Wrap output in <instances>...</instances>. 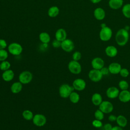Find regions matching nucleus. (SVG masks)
Masks as SVG:
<instances>
[{"label":"nucleus","mask_w":130,"mask_h":130,"mask_svg":"<svg viewBox=\"0 0 130 130\" xmlns=\"http://www.w3.org/2000/svg\"><path fill=\"white\" fill-rule=\"evenodd\" d=\"M129 39V34L128 31L125 28L119 29L115 35V40L116 43L120 46L125 45Z\"/></svg>","instance_id":"nucleus-1"},{"label":"nucleus","mask_w":130,"mask_h":130,"mask_svg":"<svg viewBox=\"0 0 130 130\" xmlns=\"http://www.w3.org/2000/svg\"><path fill=\"white\" fill-rule=\"evenodd\" d=\"M90 1L93 4H96L100 2L102 0H90Z\"/></svg>","instance_id":"nucleus-42"},{"label":"nucleus","mask_w":130,"mask_h":130,"mask_svg":"<svg viewBox=\"0 0 130 130\" xmlns=\"http://www.w3.org/2000/svg\"><path fill=\"white\" fill-rule=\"evenodd\" d=\"M0 29H1V26H0Z\"/></svg>","instance_id":"nucleus-43"},{"label":"nucleus","mask_w":130,"mask_h":130,"mask_svg":"<svg viewBox=\"0 0 130 130\" xmlns=\"http://www.w3.org/2000/svg\"><path fill=\"white\" fill-rule=\"evenodd\" d=\"M100 71H101V72L102 73V74L103 76L108 75L110 73L109 70V69H108V67H103L100 70Z\"/></svg>","instance_id":"nucleus-38"},{"label":"nucleus","mask_w":130,"mask_h":130,"mask_svg":"<svg viewBox=\"0 0 130 130\" xmlns=\"http://www.w3.org/2000/svg\"><path fill=\"white\" fill-rule=\"evenodd\" d=\"M103 75L100 70L93 69L88 73L89 79L94 82H98L101 81L103 78Z\"/></svg>","instance_id":"nucleus-7"},{"label":"nucleus","mask_w":130,"mask_h":130,"mask_svg":"<svg viewBox=\"0 0 130 130\" xmlns=\"http://www.w3.org/2000/svg\"><path fill=\"white\" fill-rule=\"evenodd\" d=\"M2 78L6 82H10L14 78V73L13 70L9 69L4 71L2 74Z\"/></svg>","instance_id":"nucleus-17"},{"label":"nucleus","mask_w":130,"mask_h":130,"mask_svg":"<svg viewBox=\"0 0 130 130\" xmlns=\"http://www.w3.org/2000/svg\"><path fill=\"white\" fill-rule=\"evenodd\" d=\"M92 125L93 127L95 128H101L103 126V123L102 120L94 119L92 121Z\"/></svg>","instance_id":"nucleus-33"},{"label":"nucleus","mask_w":130,"mask_h":130,"mask_svg":"<svg viewBox=\"0 0 130 130\" xmlns=\"http://www.w3.org/2000/svg\"><path fill=\"white\" fill-rule=\"evenodd\" d=\"M70 101L73 104H76L79 102L80 100V95L79 94L75 91H73L69 96Z\"/></svg>","instance_id":"nucleus-26"},{"label":"nucleus","mask_w":130,"mask_h":130,"mask_svg":"<svg viewBox=\"0 0 130 130\" xmlns=\"http://www.w3.org/2000/svg\"><path fill=\"white\" fill-rule=\"evenodd\" d=\"M8 57V53L5 49H0V61L6 60Z\"/></svg>","instance_id":"nucleus-32"},{"label":"nucleus","mask_w":130,"mask_h":130,"mask_svg":"<svg viewBox=\"0 0 130 130\" xmlns=\"http://www.w3.org/2000/svg\"><path fill=\"white\" fill-rule=\"evenodd\" d=\"M7 47V43L4 39H0V49H5Z\"/></svg>","instance_id":"nucleus-37"},{"label":"nucleus","mask_w":130,"mask_h":130,"mask_svg":"<svg viewBox=\"0 0 130 130\" xmlns=\"http://www.w3.org/2000/svg\"><path fill=\"white\" fill-rule=\"evenodd\" d=\"M119 101L122 103H127L130 101V91L127 90H121L118 95Z\"/></svg>","instance_id":"nucleus-15"},{"label":"nucleus","mask_w":130,"mask_h":130,"mask_svg":"<svg viewBox=\"0 0 130 130\" xmlns=\"http://www.w3.org/2000/svg\"><path fill=\"white\" fill-rule=\"evenodd\" d=\"M94 17L98 20H102L105 17L106 13L104 10L102 8H96L93 12Z\"/></svg>","instance_id":"nucleus-19"},{"label":"nucleus","mask_w":130,"mask_h":130,"mask_svg":"<svg viewBox=\"0 0 130 130\" xmlns=\"http://www.w3.org/2000/svg\"><path fill=\"white\" fill-rule=\"evenodd\" d=\"M120 91L117 87L115 86H111L107 88L106 90V95L107 97L111 99L117 98L119 95Z\"/></svg>","instance_id":"nucleus-12"},{"label":"nucleus","mask_w":130,"mask_h":130,"mask_svg":"<svg viewBox=\"0 0 130 130\" xmlns=\"http://www.w3.org/2000/svg\"><path fill=\"white\" fill-rule=\"evenodd\" d=\"M67 34L66 31L65 30V29L62 28L58 29L55 34V39L60 42H62L66 40L67 39Z\"/></svg>","instance_id":"nucleus-16"},{"label":"nucleus","mask_w":130,"mask_h":130,"mask_svg":"<svg viewBox=\"0 0 130 130\" xmlns=\"http://www.w3.org/2000/svg\"><path fill=\"white\" fill-rule=\"evenodd\" d=\"M118 86L121 90H127L129 87L128 82L125 80H120L118 83Z\"/></svg>","instance_id":"nucleus-30"},{"label":"nucleus","mask_w":130,"mask_h":130,"mask_svg":"<svg viewBox=\"0 0 130 130\" xmlns=\"http://www.w3.org/2000/svg\"><path fill=\"white\" fill-rule=\"evenodd\" d=\"M111 130H123L122 127L119 126H113Z\"/></svg>","instance_id":"nucleus-41"},{"label":"nucleus","mask_w":130,"mask_h":130,"mask_svg":"<svg viewBox=\"0 0 130 130\" xmlns=\"http://www.w3.org/2000/svg\"><path fill=\"white\" fill-rule=\"evenodd\" d=\"M68 69L69 71L73 74H79L81 72L82 67L80 63L78 61L72 60L68 64Z\"/></svg>","instance_id":"nucleus-6"},{"label":"nucleus","mask_w":130,"mask_h":130,"mask_svg":"<svg viewBox=\"0 0 130 130\" xmlns=\"http://www.w3.org/2000/svg\"><path fill=\"white\" fill-rule=\"evenodd\" d=\"M105 53L108 56L110 57H114L117 55L118 53V50L115 46L110 45L106 48Z\"/></svg>","instance_id":"nucleus-18"},{"label":"nucleus","mask_w":130,"mask_h":130,"mask_svg":"<svg viewBox=\"0 0 130 130\" xmlns=\"http://www.w3.org/2000/svg\"><path fill=\"white\" fill-rule=\"evenodd\" d=\"M94 115L95 118L98 120H102L104 118V113L99 109L95 111Z\"/></svg>","instance_id":"nucleus-31"},{"label":"nucleus","mask_w":130,"mask_h":130,"mask_svg":"<svg viewBox=\"0 0 130 130\" xmlns=\"http://www.w3.org/2000/svg\"><path fill=\"white\" fill-rule=\"evenodd\" d=\"M108 68L109 69L110 73L114 75L119 74V72L122 68L120 64L115 62L111 63Z\"/></svg>","instance_id":"nucleus-14"},{"label":"nucleus","mask_w":130,"mask_h":130,"mask_svg":"<svg viewBox=\"0 0 130 130\" xmlns=\"http://www.w3.org/2000/svg\"><path fill=\"white\" fill-rule=\"evenodd\" d=\"M74 88L73 86L68 84H63L59 87V94L62 98H69L70 94L74 91Z\"/></svg>","instance_id":"nucleus-2"},{"label":"nucleus","mask_w":130,"mask_h":130,"mask_svg":"<svg viewBox=\"0 0 130 130\" xmlns=\"http://www.w3.org/2000/svg\"><path fill=\"white\" fill-rule=\"evenodd\" d=\"M8 50L9 52L12 55L17 56L21 54L23 51V48L20 44L13 42L9 45Z\"/></svg>","instance_id":"nucleus-3"},{"label":"nucleus","mask_w":130,"mask_h":130,"mask_svg":"<svg viewBox=\"0 0 130 130\" xmlns=\"http://www.w3.org/2000/svg\"><path fill=\"white\" fill-rule=\"evenodd\" d=\"M117 119V116L114 114H111L108 116V120L111 122L116 121Z\"/></svg>","instance_id":"nucleus-40"},{"label":"nucleus","mask_w":130,"mask_h":130,"mask_svg":"<svg viewBox=\"0 0 130 130\" xmlns=\"http://www.w3.org/2000/svg\"><path fill=\"white\" fill-rule=\"evenodd\" d=\"M61 42L55 39L52 42V45L54 48H59L61 47Z\"/></svg>","instance_id":"nucleus-36"},{"label":"nucleus","mask_w":130,"mask_h":130,"mask_svg":"<svg viewBox=\"0 0 130 130\" xmlns=\"http://www.w3.org/2000/svg\"><path fill=\"white\" fill-rule=\"evenodd\" d=\"M129 91H130V90H129Z\"/></svg>","instance_id":"nucleus-44"},{"label":"nucleus","mask_w":130,"mask_h":130,"mask_svg":"<svg viewBox=\"0 0 130 130\" xmlns=\"http://www.w3.org/2000/svg\"><path fill=\"white\" fill-rule=\"evenodd\" d=\"M91 102L92 104L96 106H99L103 102V98L99 93H94L91 96Z\"/></svg>","instance_id":"nucleus-22"},{"label":"nucleus","mask_w":130,"mask_h":130,"mask_svg":"<svg viewBox=\"0 0 130 130\" xmlns=\"http://www.w3.org/2000/svg\"><path fill=\"white\" fill-rule=\"evenodd\" d=\"M32 122L37 126L41 127L45 125L47 122V118L45 115L42 114H37L34 116Z\"/></svg>","instance_id":"nucleus-8"},{"label":"nucleus","mask_w":130,"mask_h":130,"mask_svg":"<svg viewBox=\"0 0 130 130\" xmlns=\"http://www.w3.org/2000/svg\"><path fill=\"white\" fill-rule=\"evenodd\" d=\"M11 67V63L7 60H4L0 63V70L3 71L9 70Z\"/></svg>","instance_id":"nucleus-29"},{"label":"nucleus","mask_w":130,"mask_h":130,"mask_svg":"<svg viewBox=\"0 0 130 130\" xmlns=\"http://www.w3.org/2000/svg\"><path fill=\"white\" fill-rule=\"evenodd\" d=\"M40 41L44 44H47L51 40L50 35L46 32H41L39 36Z\"/></svg>","instance_id":"nucleus-23"},{"label":"nucleus","mask_w":130,"mask_h":130,"mask_svg":"<svg viewBox=\"0 0 130 130\" xmlns=\"http://www.w3.org/2000/svg\"><path fill=\"white\" fill-rule=\"evenodd\" d=\"M81 57H82L81 53L79 51H75V52H74L72 55L73 60L75 61H78L79 60H80V59L81 58Z\"/></svg>","instance_id":"nucleus-34"},{"label":"nucleus","mask_w":130,"mask_h":130,"mask_svg":"<svg viewBox=\"0 0 130 130\" xmlns=\"http://www.w3.org/2000/svg\"><path fill=\"white\" fill-rule=\"evenodd\" d=\"M11 91L12 93L14 94H17L21 91L22 89V84L19 82H15L13 83L11 87Z\"/></svg>","instance_id":"nucleus-21"},{"label":"nucleus","mask_w":130,"mask_h":130,"mask_svg":"<svg viewBox=\"0 0 130 130\" xmlns=\"http://www.w3.org/2000/svg\"><path fill=\"white\" fill-rule=\"evenodd\" d=\"M74 43L71 39H66L61 42V48L65 52H70L74 50Z\"/></svg>","instance_id":"nucleus-10"},{"label":"nucleus","mask_w":130,"mask_h":130,"mask_svg":"<svg viewBox=\"0 0 130 130\" xmlns=\"http://www.w3.org/2000/svg\"><path fill=\"white\" fill-rule=\"evenodd\" d=\"M22 115L23 118L28 121L32 120V118L34 116L33 113L30 110H25L24 111H23Z\"/></svg>","instance_id":"nucleus-27"},{"label":"nucleus","mask_w":130,"mask_h":130,"mask_svg":"<svg viewBox=\"0 0 130 130\" xmlns=\"http://www.w3.org/2000/svg\"><path fill=\"white\" fill-rule=\"evenodd\" d=\"M123 3V0H109V6L112 9L117 10L122 7Z\"/></svg>","instance_id":"nucleus-20"},{"label":"nucleus","mask_w":130,"mask_h":130,"mask_svg":"<svg viewBox=\"0 0 130 130\" xmlns=\"http://www.w3.org/2000/svg\"><path fill=\"white\" fill-rule=\"evenodd\" d=\"M72 86L76 90L82 91L85 88L86 84L85 80L83 79L77 78L74 80Z\"/></svg>","instance_id":"nucleus-11"},{"label":"nucleus","mask_w":130,"mask_h":130,"mask_svg":"<svg viewBox=\"0 0 130 130\" xmlns=\"http://www.w3.org/2000/svg\"><path fill=\"white\" fill-rule=\"evenodd\" d=\"M122 12L124 17L130 18V4H126L123 6L122 9Z\"/></svg>","instance_id":"nucleus-28"},{"label":"nucleus","mask_w":130,"mask_h":130,"mask_svg":"<svg viewBox=\"0 0 130 130\" xmlns=\"http://www.w3.org/2000/svg\"><path fill=\"white\" fill-rule=\"evenodd\" d=\"M59 13V9L57 6H52L48 10V15L51 18L56 17Z\"/></svg>","instance_id":"nucleus-25"},{"label":"nucleus","mask_w":130,"mask_h":130,"mask_svg":"<svg viewBox=\"0 0 130 130\" xmlns=\"http://www.w3.org/2000/svg\"><path fill=\"white\" fill-rule=\"evenodd\" d=\"M33 76L32 73L28 71H24L19 75V81L22 84L29 83L32 80Z\"/></svg>","instance_id":"nucleus-5"},{"label":"nucleus","mask_w":130,"mask_h":130,"mask_svg":"<svg viewBox=\"0 0 130 130\" xmlns=\"http://www.w3.org/2000/svg\"><path fill=\"white\" fill-rule=\"evenodd\" d=\"M116 122L118 126L121 127H124L127 125V120L124 116L122 115H119L117 116Z\"/></svg>","instance_id":"nucleus-24"},{"label":"nucleus","mask_w":130,"mask_h":130,"mask_svg":"<svg viewBox=\"0 0 130 130\" xmlns=\"http://www.w3.org/2000/svg\"><path fill=\"white\" fill-rule=\"evenodd\" d=\"M119 74L120 75V76L123 78H126L128 76L129 74V71L126 69V68H121Z\"/></svg>","instance_id":"nucleus-35"},{"label":"nucleus","mask_w":130,"mask_h":130,"mask_svg":"<svg viewBox=\"0 0 130 130\" xmlns=\"http://www.w3.org/2000/svg\"><path fill=\"white\" fill-rule=\"evenodd\" d=\"M91 64L93 69L100 70L103 67H104L105 62L102 58L96 57L92 59Z\"/></svg>","instance_id":"nucleus-13"},{"label":"nucleus","mask_w":130,"mask_h":130,"mask_svg":"<svg viewBox=\"0 0 130 130\" xmlns=\"http://www.w3.org/2000/svg\"><path fill=\"white\" fill-rule=\"evenodd\" d=\"M99 109L104 114H108L113 110V105L111 102L108 101H103L101 104L99 106Z\"/></svg>","instance_id":"nucleus-9"},{"label":"nucleus","mask_w":130,"mask_h":130,"mask_svg":"<svg viewBox=\"0 0 130 130\" xmlns=\"http://www.w3.org/2000/svg\"><path fill=\"white\" fill-rule=\"evenodd\" d=\"M112 36V31L108 26L102 27L100 31L99 37L100 39L103 41H108L110 40Z\"/></svg>","instance_id":"nucleus-4"},{"label":"nucleus","mask_w":130,"mask_h":130,"mask_svg":"<svg viewBox=\"0 0 130 130\" xmlns=\"http://www.w3.org/2000/svg\"><path fill=\"white\" fill-rule=\"evenodd\" d=\"M103 128L104 130H111L112 128V125L109 123H107L105 124L104 125H103Z\"/></svg>","instance_id":"nucleus-39"}]
</instances>
